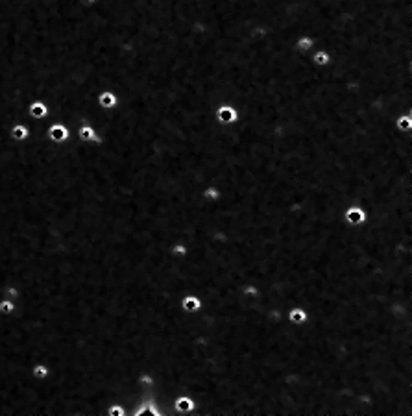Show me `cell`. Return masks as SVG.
<instances>
[{
  "label": "cell",
  "mask_w": 412,
  "mask_h": 416,
  "mask_svg": "<svg viewBox=\"0 0 412 416\" xmlns=\"http://www.w3.org/2000/svg\"><path fill=\"white\" fill-rule=\"evenodd\" d=\"M241 296L242 298H259L261 296V289L255 285V283H251V281H248V283H242L241 285Z\"/></svg>",
  "instance_id": "12"
},
{
  "label": "cell",
  "mask_w": 412,
  "mask_h": 416,
  "mask_svg": "<svg viewBox=\"0 0 412 416\" xmlns=\"http://www.w3.org/2000/svg\"><path fill=\"white\" fill-rule=\"evenodd\" d=\"M9 137H11L13 141H20V143L28 141V139H30V128H28V124L15 122L13 126H11V130H9Z\"/></svg>",
  "instance_id": "9"
},
{
  "label": "cell",
  "mask_w": 412,
  "mask_h": 416,
  "mask_svg": "<svg viewBox=\"0 0 412 416\" xmlns=\"http://www.w3.org/2000/svg\"><path fill=\"white\" fill-rule=\"evenodd\" d=\"M202 198L205 202H209V204H218V202L222 200V191H220L218 185L209 183V185H205L202 189Z\"/></svg>",
  "instance_id": "10"
},
{
  "label": "cell",
  "mask_w": 412,
  "mask_h": 416,
  "mask_svg": "<svg viewBox=\"0 0 412 416\" xmlns=\"http://www.w3.org/2000/svg\"><path fill=\"white\" fill-rule=\"evenodd\" d=\"M342 218H344V222L349 224V226H362V224L368 220V211L362 208V206L351 204V206H347V208L344 209Z\"/></svg>",
  "instance_id": "2"
},
{
  "label": "cell",
  "mask_w": 412,
  "mask_h": 416,
  "mask_svg": "<svg viewBox=\"0 0 412 416\" xmlns=\"http://www.w3.org/2000/svg\"><path fill=\"white\" fill-rule=\"evenodd\" d=\"M174 411L177 416H189L196 411V402L189 394H177L174 398Z\"/></svg>",
  "instance_id": "4"
},
{
  "label": "cell",
  "mask_w": 412,
  "mask_h": 416,
  "mask_svg": "<svg viewBox=\"0 0 412 416\" xmlns=\"http://www.w3.org/2000/svg\"><path fill=\"white\" fill-rule=\"evenodd\" d=\"M294 46H296V50L301 54H309V52H313L314 48H320L318 43H316V39H314L313 35H309V33H301V35H298L294 39Z\"/></svg>",
  "instance_id": "8"
},
{
  "label": "cell",
  "mask_w": 412,
  "mask_h": 416,
  "mask_svg": "<svg viewBox=\"0 0 412 416\" xmlns=\"http://www.w3.org/2000/svg\"><path fill=\"white\" fill-rule=\"evenodd\" d=\"M311 61L316 67H327L331 63V54L327 52L326 48H314L311 52Z\"/></svg>",
  "instance_id": "11"
},
{
  "label": "cell",
  "mask_w": 412,
  "mask_h": 416,
  "mask_svg": "<svg viewBox=\"0 0 412 416\" xmlns=\"http://www.w3.org/2000/svg\"><path fill=\"white\" fill-rule=\"evenodd\" d=\"M96 104L104 111H113L118 105V97L111 89H104V91H100L96 95Z\"/></svg>",
  "instance_id": "7"
},
{
  "label": "cell",
  "mask_w": 412,
  "mask_h": 416,
  "mask_svg": "<svg viewBox=\"0 0 412 416\" xmlns=\"http://www.w3.org/2000/svg\"><path fill=\"white\" fill-rule=\"evenodd\" d=\"M170 254L174 255V257H177V259H185V257L189 255V246H187V242H183V241L174 242L170 246Z\"/></svg>",
  "instance_id": "14"
},
{
  "label": "cell",
  "mask_w": 412,
  "mask_h": 416,
  "mask_svg": "<svg viewBox=\"0 0 412 416\" xmlns=\"http://www.w3.org/2000/svg\"><path fill=\"white\" fill-rule=\"evenodd\" d=\"M287 320L292 325H303L309 322V311L301 306H292L287 309Z\"/></svg>",
  "instance_id": "6"
},
{
  "label": "cell",
  "mask_w": 412,
  "mask_h": 416,
  "mask_svg": "<svg viewBox=\"0 0 412 416\" xmlns=\"http://www.w3.org/2000/svg\"><path fill=\"white\" fill-rule=\"evenodd\" d=\"M46 137L54 144H63L71 139V128L63 122H52L46 128Z\"/></svg>",
  "instance_id": "3"
},
{
  "label": "cell",
  "mask_w": 412,
  "mask_h": 416,
  "mask_svg": "<svg viewBox=\"0 0 412 416\" xmlns=\"http://www.w3.org/2000/svg\"><path fill=\"white\" fill-rule=\"evenodd\" d=\"M239 118H241V115H239V111H237L235 105H231V104L216 105L215 120L218 124H222V126H231V124L239 122Z\"/></svg>",
  "instance_id": "1"
},
{
  "label": "cell",
  "mask_w": 412,
  "mask_h": 416,
  "mask_svg": "<svg viewBox=\"0 0 412 416\" xmlns=\"http://www.w3.org/2000/svg\"><path fill=\"white\" fill-rule=\"evenodd\" d=\"M394 126H396L399 131H412V113H401V115L394 120Z\"/></svg>",
  "instance_id": "13"
},
{
  "label": "cell",
  "mask_w": 412,
  "mask_h": 416,
  "mask_svg": "<svg viewBox=\"0 0 412 416\" xmlns=\"http://www.w3.org/2000/svg\"><path fill=\"white\" fill-rule=\"evenodd\" d=\"M179 307H181V311H185V312H198V311H202L203 302L198 294L187 293L181 296V300H179Z\"/></svg>",
  "instance_id": "5"
}]
</instances>
